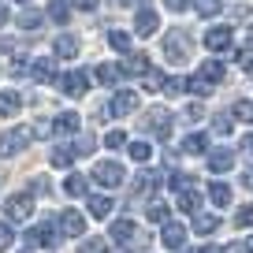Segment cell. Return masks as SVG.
Returning <instances> with one entry per match:
<instances>
[{"label": "cell", "mask_w": 253, "mask_h": 253, "mask_svg": "<svg viewBox=\"0 0 253 253\" xmlns=\"http://www.w3.org/2000/svg\"><path fill=\"white\" fill-rule=\"evenodd\" d=\"M60 89H63L67 97H86V93H89V75L82 71V67H75V71H67V75L60 79Z\"/></svg>", "instance_id": "8"}, {"label": "cell", "mask_w": 253, "mask_h": 253, "mask_svg": "<svg viewBox=\"0 0 253 253\" xmlns=\"http://www.w3.org/2000/svg\"><path fill=\"white\" fill-rule=\"evenodd\" d=\"M108 45L116 52H130V34L126 30H108Z\"/></svg>", "instance_id": "30"}, {"label": "cell", "mask_w": 253, "mask_h": 253, "mask_svg": "<svg viewBox=\"0 0 253 253\" xmlns=\"http://www.w3.org/2000/svg\"><path fill=\"white\" fill-rule=\"evenodd\" d=\"M86 205H89V216H97V220L112 216V209H116V205H112V198H104V194H93V198H89Z\"/></svg>", "instance_id": "22"}, {"label": "cell", "mask_w": 253, "mask_h": 253, "mask_svg": "<svg viewBox=\"0 0 253 253\" xmlns=\"http://www.w3.org/2000/svg\"><path fill=\"white\" fill-rule=\"evenodd\" d=\"M79 253H108V250H104L101 238H86V242L79 246Z\"/></svg>", "instance_id": "41"}, {"label": "cell", "mask_w": 253, "mask_h": 253, "mask_svg": "<svg viewBox=\"0 0 253 253\" xmlns=\"http://www.w3.org/2000/svg\"><path fill=\"white\" fill-rule=\"evenodd\" d=\"M79 126H82L79 112H60V116H52V134H60V138L79 134Z\"/></svg>", "instance_id": "10"}, {"label": "cell", "mask_w": 253, "mask_h": 253, "mask_svg": "<svg viewBox=\"0 0 253 253\" xmlns=\"http://www.w3.org/2000/svg\"><path fill=\"white\" fill-rule=\"evenodd\" d=\"M63 194H67V198H86L89 194V179L79 175V171H71L67 179H63Z\"/></svg>", "instance_id": "16"}, {"label": "cell", "mask_w": 253, "mask_h": 253, "mask_svg": "<svg viewBox=\"0 0 253 253\" xmlns=\"http://www.w3.org/2000/svg\"><path fill=\"white\" fill-rule=\"evenodd\" d=\"M216 227H220V216L216 212H198L194 216V231H198V235H212Z\"/></svg>", "instance_id": "24"}, {"label": "cell", "mask_w": 253, "mask_h": 253, "mask_svg": "<svg viewBox=\"0 0 253 253\" xmlns=\"http://www.w3.org/2000/svg\"><path fill=\"white\" fill-rule=\"evenodd\" d=\"M153 157V145L149 142H130V160H138V164H145V160Z\"/></svg>", "instance_id": "35"}, {"label": "cell", "mask_w": 253, "mask_h": 253, "mask_svg": "<svg viewBox=\"0 0 253 253\" xmlns=\"http://www.w3.org/2000/svg\"><path fill=\"white\" fill-rule=\"evenodd\" d=\"M75 149H79V157H89V153H93V138H79Z\"/></svg>", "instance_id": "43"}, {"label": "cell", "mask_w": 253, "mask_h": 253, "mask_svg": "<svg viewBox=\"0 0 253 253\" xmlns=\"http://www.w3.org/2000/svg\"><path fill=\"white\" fill-rule=\"evenodd\" d=\"M30 75H34L38 82H52V79H56V63H52V60H34V63H30Z\"/></svg>", "instance_id": "25"}, {"label": "cell", "mask_w": 253, "mask_h": 253, "mask_svg": "<svg viewBox=\"0 0 253 253\" xmlns=\"http://www.w3.org/2000/svg\"><path fill=\"white\" fill-rule=\"evenodd\" d=\"M23 238H26V246H30V250H38V246H41V250H52V246L60 242L56 223H38V227H30Z\"/></svg>", "instance_id": "7"}, {"label": "cell", "mask_w": 253, "mask_h": 253, "mask_svg": "<svg viewBox=\"0 0 253 253\" xmlns=\"http://www.w3.org/2000/svg\"><path fill=\"white\" fill-rule=\"evenodd\" d=\"M205 48L209 52H231V26H212L205 34Z\"/></svg>", "instance_id": "11"}, {"label": "cell", "mask_w": 253, "mask_h": 253, "mask_svg": "<svg viewBox=\"0 0 253 253\" xmlns=\"http://www.w3.org/2000/svg\"><path fill=\"white\" fill-rule=\"evenodd\" d=\"M164 56L171 63H186L194 56V38L186 30H168L164 34Z\"/></svg>", "instance_id": "2"}, {"label": "cell", "mask_w": 253, "mask_h": 253, "mask_svg": "<svg viewBox=\"0 0 253 253\" xmlns=\"http://www.w3.org/2000/svg\"><path fill=\"white\" fill-rule=\"evenodd\" d=\"M160 242H164L168 250H182V242H186V227H182V223H164Z\"/></svg>", "instance_id": "14"}, {"label": "cell", "mask_w": 253, "mask_h": 253, "mask_svg": "<svg viewBox=\"0 0 253 253\" xmlns=\"http://www.w3.org/2000/svg\"><path fill=\"white\" fill-rule=\"evenodd\" d=\"M209 201H212L216 209L231 205V186H227V182H212V186H209Z\"/></svg>", "instance_id": "26"}, {"label": "cell", "mask_w": 253, "mask_h": 253, "mask_svg": "<svg viewBox=\"0 0 253 253\" xmlns=\"http://www.w3.org/2000/svg\"><path fill=\"white\" fill-rule=\"evenodd\" d=\"M23 253H30V250H23Z\"/></svg>", "instance_id": "58"}, {"label": "cell", "mask_w": 253, "mask_h": 253, "mask_svg": "<svg viewBox=\"0 0 253 253\" xmlns=\"http://www.w3.org/2000/svg\"><path fill=\"white\" fill-rule=\"evenodd\" d=\"M231 116L242 119V123L253 126V101H235V108H231Z\"/></svg>", "instance_id": "34"}, {"label": "cell", "mask_w": 253, "mask_h": 253, "mask_svg": "<svg viewBox=\"0 0 253 253\" xmlns=\"http://www.w3.org/2000/svg\"><path fill=\"white\" fill-rule=\"evenodd\" d=\"M34 134H38L34 126H11L8 134L0 138V157H15V153H23L26 145L34 142Z\"/></svg>", "instance_id": "3"}, {"label": "cell", "mask_w": 253, "mask_h": 253, "mask_svg": "<svg viewBox=\"0 0 253 253\" xmlns=\"http://www.w3.org/2000/svg\"><path fill=\"white\" fill-rule=\"evenodd\" d=\"M231 116H212V134H220V138H227L231 134Z\"/></svg>", "instance_id": "38"}, {"label": "cell", "mask_w": 253, "mask_h": 253, "mask_svg": "<svg viewBox=\"0 0 253 253\" xmlns=\"http://www.w3.org/2000/svg\"><path fill=\"white\" fill-rule=\"evenodd\" d=\"M220 4H223V0H194V11L205 15V19H212L216 11H220Z\"/></svg>", "instance_id": "36"}, {"label": "cell", "mask_w": 253, "mask_h": 253, "mask_svg": "<svg viewBox=\"0 0 253 253\" xmlns=\"http://www.w3.org/2000/svg\"><path fill=\"white\" fill-rule=\"evenodd\" d=\"M97 82H101V86H116V79H119V75H123V71H119V67H112V63H97Z\"/></svg>", "instance_id": "29"}, {"label": "cell", "mask_w": 253, "mask_h": 253, "mask_svg": "<svg viewBox=\"0 0 253 253\" xmlns=\"http://www.w3.org/2000/svg\"><path fill=\"white\" fill-rule=\"evenodd\" d=\"M242 149H246V153L253 157V134H246V138H242Z\"/></svg>", "instance_id": "48"}, {"label": "cell", "mask_w": 253, "mask_h": 253, "mask_svg": "<svg viewBox=\"0 0 253 253\" xmlns=\"http://www.w3.org/2000/svg\"><path fill=\"white\" fill-rule=\"evenodd\" d=\"M15 26H19V30H38V26H41V15H38V11H23V15L15 19Z\"/></svg>", "instance_id": "37"}, {"label": "cell", "mask_w": 253, "mask_h": 253, "mask_svg": "<svg viewBox=\"0 0 253 253\" xmlns=\"http://www.w3.org/2000/svg\"><path fill=\"white\" fill-rule=\"evenodd\" d=\"M19 4H30V0H19Z\"/></svg>", "instance_id": "56"}, {"label": "cell", "mask_w": 253, "mask_h": 253, "mask_svg": "<svg viewBox=\"0 0 253 253\" xmlns=\"http://www.w3.org/2000/svg\"><path fill=\"white\" fill-rule=\"evenodd\" d=\"M157 30H160V15H157V11H149V8H142V11H138V19H134V34H138V38H153Z\"/></svg>", "instance_id": "12"}, {"label": "cell", "mask_w": 253, "mask_h": 253, "mask_svg": "<svg viewBox=\"0 0 253 253\" xmlns=\"http://www.w3.org/2000/svg\"><path fill=\"white\" fill-rule=\"evenodd\" d=\"M112 4H130V0H112Z\"/></svg>", "instance_id": "55"}, {"label": "cell", "mask_w": 253, "mask_h": 253, "mask_svg": "<svg viewBox=\"0 0 253 253\" xmlns=\"http://www.w3.org/2000/svg\"><path fill=\"white\" fill-rule=\"evenodd\" d=\"M160 89H164V93H171V97H179V93H186V79H175V75H164Z\"/></svg>", "instance_id": "32"}, {"label": "cell", "mask_w": 253, "mask_h": 253, "mask_svg": "<svg viewBox=\"0 0 253 253\" xmlns=\"http://www.w3.org/2000/svg\"><path fill=\"white\" fill-rule=\"evenodd\" d=\"M56 227H60L63 235H75V238H79L82 231H86V220H82V212H75V209H67V212H60V220H56Z\"/></svg>", "instance_id": "13"}, {"label": "cell", "mask_w": 253, "mask_h": 253, "mask_svg": "<svg viewBox=\"0 0 253 253\" xmlns=\"http://www.w3.org/2000/svg\"><path fill=\"white\" fill-rule=\"evenodd\" d=\"M104 145H108V149H123L126 134H123V130H108V134H104Z\"/></svg>", "instance_id": "39"}, {"label": "cell", "mask_w": 253, "mask_h": 253, "mask_svg": "<svg viewBox=\"0 0 253 253\" xmlns=\"http://www.w3.org/2000/svg\"><path fill=\"white\" fill-rule=\"evenodd\" d=\"M48 19L52 23H67L71 19V4L67 0H48Z\"/></svg>", "instance_id": "28"}, {"label": "cell", "mask_w": 253, "mask_h": 253, "mask_svg": "<svg viewBox=\"0 0 253 253\" xmlns=\"http://www.w3.org/2000/svg\"><path fill=\"white\" fill-rule=\"evenodd\" d=\"M119 71H123L126 79H149V75H153V63H149V56H145V52H126V60H123Z\"/></svg>", "instance_id": "9"}, {"label": "cell", "mask_w": 253, "mask_h": 253, "mask_svg": "<svg viewBox=\"0 0 253 253\" xmlns=\"http://www.w3.org/2000/svg\"><path fill=\"white\" fill-rule=\"evenodd\" d=\"M250 48H253V26L246 30V52H250Z\"/></svg>", "instance_id": "50"}, {"label": "cell", "mask_w": 253, "mask_h": 253, "mask_svg": "<svg viewBox=\"0 0 253 253\" xmlns=\"http://www.w3.org/2000/svg\"><path fill=\"white\" fill-rule=\"evenodd\" d=\"M157 186H160V175H157V171H138L130 190H134V194H153Z\"/></svg>", "instance_id": "20"}, {"label": "cell", "mask_w": 253, "mask_h": 253, "mask_svg": "<svg viewBox=\"0 0 253 253\" xmlns=\"http://www.w3.org/2000/svg\"><path fill=\"white\" fill-rule=\"evenodd\" d=\"M242 182H246V190H253V168H250V171L242 175Z\"/></svg>", "instance_id": "49"}, {"label": "cell", "mask_w": 253, "mask_h": 253, "mask_svg": "<svg viewBox=\"0 0 253 253\" xmlns=\"http://www.w3.org/2000/svg\"><path fill=\"white\" fill-rule=\"evenodd\" d=\"M26 71H30V63H26V60H15V63H11V75H26Z\"/></svg>", "instance_id": "44"}, {"label": "cell", "mask_w": 253, "mask_h": 253, "mask_svg": "<svg viewBox=\"0 0 253 253\" xmlns=\"http://www.w3.org/2000/svg\"><path fill=\"white\" fill-rule=\"evenodd\" d=\"M123 179H126L123 164H116V160H97V168H93V182H101L104 190H116V186H123Z\"/></svg>", "instance_id": "5"}, {"label": "cell", "mask_w": 253, "mask_h": 253, "mask_svg": "<svg viewBox=\"0 0 253 253\" xmlns=\"http://www.w3.org/2000/svg\"><path fill=\"white\" fill-rule=\"evenodd\" d=\"M201 253H220V246H205V250H201Z\"/></svg>", "instance_id": "54"}, {"label": "cell", "mask_w": 253, "mask_h": 253, "mask_svg": "<svg viewBox=\"0 0 253 253\" xmlns=\"http://www.w3.org/2000/svg\"><path fill=\"white\" fill-rule=\"evenodd\" d=\"M56 56H60V60H75V56H79V41H75L71 34H60V38H56Z\"/></svg>", "instance_id": "23"}, {"label": "cell", "mask_w": 253, "mask_h": 253, "mask_svg": "<svg viewBox=\"0 0 253 253\" xmlns=\"http://www.w3.org/2000/svg\"><path fill=\"white\" fill-rule=\"evenodd\" d=\"M235 227H253V205H246V209L235 212Z\"/></svg>", "instance_id": "40"}, {"label": "cell", "mask_w": 253, "mask_h": 253, "mask_svg": "<svg viewBox=\"0 0 253 253\" xmlns=\"http://www.w3.org/2000/svg\"><path fill=\"white\" fill-rule=\"evenodd\" d=\"M11 238H15V231H11V223H0V250H8Z\"/></svg>", "instance_id": "42"}, {"label": "cell", "mask_w": 253, "mask_h": 253, "mask_svg": "<svg viewBox=\"0 0 253 253\" xmlns=\"http://www.w3.org/2000/svg\"><path fill=\"white\" fill-rule=\"evenodd\" d=\"M19 108H23V97L15 89H0V116H15Z\"/></svg>", "instance_id": "21"}, {"label": "cell", "mask_w": 253, "mask_h": 253, "mask_svg": "<svg viewBox=\"0 0 253 253\" xmlns=\"http://www.w3.org/2000/svg\"><path fill=\"white\" fill-rule=\"evenodd\" d=\"M134 235H138V227H134V220H130V216H126V220H116V223H112V231H108V238H116L119 246H126Z\"/></svg>", "instance_id": "18"}, {"label": "cell", "mask_w": 253, "mask_h": 253, "mask_svg": "<svg viewBox=\"0 0 253 253\" xmlns=\"http://www.w3.org/2000/svg\"><path fill=\"white\" fill-rule=\"evenodd\" d=\"M75 157H79V149H75V145H56V149H52V164H56V168H71Z\"/></svg>", "instance_id": "27"}, {"label": "cell", "mask_w": 253, "mask_h": 253, "mask_svg": "<svg viewBox=\"0 0 253 253\" xmlns=\"http://www.w3.org/2000/svg\"><path fill=\"white\" fill-rule=\"evenodd\" d=\"M164 8L168 11H182V8H186V0H164Z\"/></svg>", "instance_id": "45"}, {"label": "cell", "mask_w": 253, "mask_h": 253, "mask_svg": "<svg viewBox=\"0 0 253 253\" xmlns=\"http://www.w3.org/2000/svg\"><path fill=\"white\" fill-rule=\"evenodd\" d=\"M30 212H34V194H30V190H23V194H11V198L4 201V216H8V223L30 220Z\"/></svg>", "instance_id": "4"}, {"label": "cell", "mask_w": 253, "mask_h": 253, "mask_svg": "<svg viewBox=\"0 0 253 253\" xmlns=\"http://www.w3.org/2000/svg\"><path fill=\"white\" fill-rule=\"evenodd\" d=\"M134 108H138V97L130 93V89H119V93L112 97V116H130Z\"/></svg>", "instance_id": "17"}, {"label": "cell", "mask_w": 253, "mask_h": 253, "mask_svg": "<svg viewBox=\"0 0 253 253\" xmlns=\"http://www.w3.org/2000/svg\"><path fill=\"white\" fill-rule=\"evenodd\" d=\"M142 130H149L153 138H171V116H168L164 108H153V112H145V119H142Z\"/></svg>", "instance_id": "6"}, {"label": "cell", "mask_w": 253, "mask_h": 253, "mask_svg": "<svg viewBox=\"0 0 253 253\" xmlns=\"http://www.w3.org/2000/svg\"><path fill=\"white\" fill-rule=\"evenodd\" d=\"M145 216H149V223H168V216H171V209H168L164 201H153V205L145 209Z\"/></svg>", "instance_id": "31"}, {"label": "cell", "mask_w": 253, "mask_h": 253, "mask_svg": "<svg viewBox=\"0 0 253 253\" xmlns=\"http://www.w3.org/2000/svg\"><path fill=\"white\" fill-rule=\"evenodd\" d=\"M220 82H223V63L220 60H205L198 67V75H190V79H186V89H190V93H198V97H209L212 89H220Z\"/></svg>", "instance_id": "1"}, {"label": "cell", "mask_w": 253, "mask_h": 253, "mask_svg": "<svg viewBox=\"0 0 253 253\" xmlns=\"http://www.w3.org/2000/svg\"><path fill=\"white\" fill-rule=\"evenodd\" d=\"M205 149H209V138H205V134H186L182 153H205Z\"/></svg>", "instance_id": "33"}, {"label": "cell", "mask_w": 253, "mask_h": 253, "mask_svg": "<svg viewBox=\"0 0 253 253\" xmlns=\"http://www.w3.org/2000/svg\"><path fill=\"white\" fill-rule=\"evenodd\" d=\"M186 119H190V123H194V119H201V104H190V108H186Z\"/></svg>", "instance_id": "47"}, {"label": "cell", "mask_w": 253, "mask_h": 253, "mask_svg": "<svg viewBox=\"0 0 253 253\" xmlns=\"http://www.w3.org/2000/svg\"><path fill=\"white\" fill-rule=\"evenodd\" d=\"M246 71H250V79H253V60H250V52H246Z\"/></svg>", "instance_id": "53"}, {"label": "cell", "mask_w": 253, "mask_h": 253, "mask_svg": "<svg viewBox=\"0 0 253 253\" xmlns=\"http://www.w3.org/2000/svg\"><path fill=\"white\" fill-rule=\"evenodd\" d=\"M238 253H253V235H250V242H246V246H238Z\"/></svg>", "instance_id": "52"}, {"label": "cell", "mask_w": 253, "mask_h": 253, "mask_svg": "<svg viewBox=\"0 0 253 253\" xmlns=\"http://www.w3.org/2000/svg\"><path fill=\"white\" fill-rule=\"evenodd\" d=\"M179 209H182V212H198V209H201V190L194 186V182L179 190Z\"/></svg>", "instance_id": "19"}, {"label": "cell", "mask_w": 253, "mask_h": 253, "mask_svg": "<svg viewBox=\"0 0 253 253\" xmlns=\"http://www.w3.org/2000/svg\"><path fill=\"white\" fill-rule=\"evenodd\" d=\"M8 23V4H0V26Z\"/></svg>", "instance_id": "51"}, {"label": "cell", "mask_w": 253, "mask_h": 253, "mask_svg": "<svg viewBox=\"0 0 253 253\" xmlns=\"http://www.w3.org/2000/svg\"><path fill=\"white\" fill-rule=\"evenodd\" d=\"M75 8H79V11H93L97 0H75Z\"/></svg>", "instance_id": "46"}, {"label": "cell", "mask_w": 253, "mask_h": 253, "mask_svg": "<svg viewBox=\"0 0 253 253\" xmlns=\"http://www.w3.org/2000/svg\"><path fill=\"white\" fill-rule=\"evenodd\" d=\"M182 253H194V250H182Z\"/></svg>", "instance_id": "57"}, {"label": "cell", "mask_w": 253, "mask_h": 253, "mask_svg": "<svg viewBox=\"0 0 253 253\" xmlns=\"http://www.w3.org/2000/svg\"><path fill=\"white\" fill-rule=\"evenodd\" d=\"M231 168H235V153L231 149H212L209 153V171L223 175V171H231Z\"/></svg>", "instance_id": "15"}]
</instances>
